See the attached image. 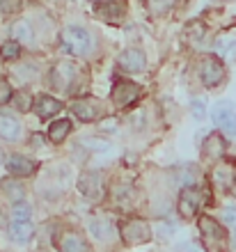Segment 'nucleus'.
Wrapping results in <instances>:
<instances>
[{
	"instance_id": "6e6552de",
	"label": "nucleus",
	"mask_w": 236,
	"mask_h": 252,
	"mask_svg": "<svg viewBox=\"0 0 236 252\" xmlns=\"http://www.w3.org/2000/svg\"><path fill=\"white\" fill-rule=\"evenodd\" d=\"M78 66L71 62H60L53 66V85L65 90V92H73V80L78 78Z\"/></svg>"
},
{
	"instance_id": "412c9836",
	"label": "nucleus",
	"mask_w": 236,
	"mask_h": 252,
	"mask_svg": "<svg viewBox=\"0 0 236 252\" xmlns=\"http://www.w3.org/2000/svg\"><path fill=\"white\" fill-rule=\"evenodd\" d=\"M12 34L16 37V41H23V44H28V41H33V28H30V23L28 21H16L12 26Z\"/></svg>"
},
{
	"instance_id": "bb28decb",
	"label": "nucleus",
	"mask_w": 236,
	"mask_h": 252,
	"mask_svg": "<svg viewBox=\"0 0 236 252\" xmlns=\"http://www.w3.org/2000/svg\"><path fill=\"white\" fill-rule=\"evenodd\" d=\"M12 216H14V220H21V222H26V220H30V206H28L26 202H16V204H14Z\"/></svg>"
},
{
	"instance_id": "5701e85b",
	"label": "nucleus",
	"mask_w": 236,
	"mask_h": 252,
	"mask_svg": "<svg viewBox=\"0 0 236 252\" xmlns=\"http://www.w3.org/2000/svg\"><path fill=\"white\" fill-rule=\"evenodd\" d=\"M177 5V0H147V7H149V12L154 16H163L172 9V7Z\"/></svg>"
},
{
	"instance_id": "a211bd4d",
	"label": "nucleus",
	"mask_w": 236,
	"mask_h": 252,
	"mask_svg": "<svg viewBox=\"0 0 236 252\" xmlns=\"http://www.w3.org/2000/svg\"><path fill=\"white\" fill-rule=\"evenodd\" d=\"M34 234V227L30 220H26V222H21V220H14L12 225H9V236H12L16 243H26V241L33 239Z\"/></svg>"
},
{
	"instance_id": "dca6fc26",
	"label": "nucleus",
	"mask_w": 236,
	"mask_h": 252,
	"mask_svg": "<svg viewBox=\"0 0 236 252\" xmlns=\"http://www.w3.org/2000/svg\"><path fill=\"white\" fill-rule=\"evenodd\" d=\"M225 149H227V145H225V138L220 133H211L204 142V156L209 160H220L225 156Z\"/></svg>"
},
{
	"instance_id": "aec40b11",
	"label": "nucleus",
	"mask_w": 236,
	"mask_h": 252,
	"mask_svg": "<svg viewBox=\"0 0 236 252\" xmlns=\"http://www.w3.org/2000/svg\"><path fill=\"white\" fill-rule=\"evenodd\" d=\"M69 131H71V122L69 120H58L53 122L51 128H48V138H51V142H62V140L69 135Z\"/></svg>"
},
{
	"instance_id": "9d476101",
	"label": "nucleus",
	"mask_w": 236,
	"mask_h": 252,
	"mask_svg": "<svg viewBox=\"0 0 236 252\" xmlns=\"http://www.w3.org/2000/svg\"><path fill=\"white\" fill-rule=\"evenodd\" d=\"M200 204H202V192L197 190V188H184L181 190V195H179V216L181 218H193L197 213V209H200Z\"/></svg>"
},
{
	"instance_id": "a878e982",
	"label": "nucleus",
	"mask_w": 236,
	"mask_h": 252,
	"mask_svg": "<svg viewBox=\"0 0 236 252\" xmlns=\"http://www.w3.org/2000/svg\"><path fill=\"white\" fill-rule=\"evenodd\" d=\"M21 53V44L19 41H5L2 46H0V55L5 58V60H16Z\"/></svg>"
},
{
	"instance_id": "ddd939ff",
	"label": "nucleus",
	"mask_w": 236,
	"mask_h": 252,
	"mask_svg": "<svg viewBox=\"0 0 236 252\" xmlns=\"http://www.w3.org/2000/svg\"><path fill=\"white\" fill-rule=\"evenodd\" d=\"M34 170H37V163L26 158V156L14 154L7 158V172L14 174V177H30V174H34Z\"/></svg>"
},
{
	"instance_id": "f704fd0d",
	"label": "nucleus",
	"mask_w": 236,
	"mask_h": 252,
	"mask_svg": "<svg viewBox=\"0 0 236 252\" xmlns=\"http://www.w3.org/2000/svg\"><path fill=\"white\" fill-rule=\"evenodd\" d=\"M232 190H234V195H236V184H234V188H232Z\"/></svg>"
},
{
	"instance_id": "9b49d317",
	"label": "nucleus",
	"mask_w": 236,
	"mask_h": 252,
	"mask_svg": "<svg viewBox=\"0 0 236 252\" xmlns=\"http://www.w3.org/2000/svg\"><path fill=\"white\" fill-rule=\"evenodd\" d=\"M144 64H147V58L140 48H129L124 53L119 55L117 66L122 69L124 73H140L144 71Z\"/></svg>"
},
{
	"instance_id": "f03ea898",
	"label": "nucleus",
	"mask_w": 236,
	"mask_h": 252,
	"mask_svg": "<svg viewBox=\"0 0 236 252\" xmlns=\"http://www.w3.org/2000/svg\"><path fill=\"white\" fill-rule=\"evenodd\" d=\"M200 232L206 239V246L213 250H227V234L225 227L211 216H202L200 218Z\"/></svg>"
},
{
	"instance_id": "7ed1b4c3",
	"label": "nucleus",
	"mask_w": 236,
	"mask_h": 252,
	"mask_svg": "<svg viewBox=\"0 0 236 252\" xmlns=\"http://www.w3.org/2000/svg\"><path fill=\"white\" fill-rule=\"evenodd\" d=\"M60 41H62V46H65V51H69V53H85L87 48L92 46V39H90V34H87L85 28H78V26H69L62 30V34H60Z\"/></svg>"
},
{
	"instance_id": "f3484780",
	"label": "nucleus",
	"mask_w": 236,
	"mask_h": 252,
	"mask_svg": "<svg viewBox=\"0 0 236 252\" xmlns=\"http://www.w3.org/2000/svg\"><path fill=\"white\" fill-rule=\"evenodd\" d=\"M60 252H90V246H87V241L80 234L67 232L60 239Z\"/></svg>"
},
{
	"instance_id": "c756f323",
	"label": "nucleus",
	"mask_w": 236,
	"mask_h": 252,
	"mask_svg": "<svg viewBox=\"0 0 236 252\" xmlns=\"http://www.w3.org/2000/svg\"><path fill=\"white\" fill-rule=\"evenodd\" d=\"M21 9V0H0V14H12Z\"/></svg>"
},
{
	"instance_id": "1a4fd4ad",
	"label": "nucleus",
	"mask_w": 236,
	"mask_h": 252,
	"mask_svg": "<svg viewBox=\"0 0 236 252\" xmlns=\"http://www.w3.org/2000/svg\"><path fill=\"white\" fill-rule=\"evenodd\" d=\"M78 190L83 192L87 199L99 202V199L103 197V177H101L99 172H85V174H80Z\"/></svg>"
},
{
	"instance_id": "0eeeda50",
	"label": "nucleus",
	"mask_w": 236,
	"mask_h": 252,
	"mask_svg": "<svg viewBox=\"0 0 236 252\" xmlns=\"http://www.w3.org/2000/svg\"><path fill=\"white\" fill-rule=\"evenodd\" d=\"M94 14L105 23H119L126 14L124 0H99L94 5Z\"/></svg>"
},
{
	"instance_id": "7c9ffc66",
	"label": "nucleus",
	"mask_w": 236,
	"mask_h": 252,
	"mask_svg": "<svg viewBox=\"0 0 236 252\" xmlns=\"http://www.w3.org/2000/svg\"><path fill=\"white\" fill-rule=\"evenodd\" d=\"M9 99H14L12 87H9V83H7V80H0V106H5Z\"/></svg>"
},
{
	"instance_id": "cd10ccee",
	"label": "nucleus",
	"mask_w": 236,
	"mask_h": 252,
	"mask_svg": "<svg viewBox=\"0 0 236 252\" xmlns=\"http://www.w3.org/2000/svg\"><path fill=\"white\" fill-rule=\"evenodd\" d=\"M223 218H225L227 229H230V232L236 236V206H227V209L223 211Z\"/></svg>"
},
{
	"instance_id": "2eb2a0df",
	"label": "nucleus",
	"mask_w": 236,
	"mask_h": 252,
	"mask_svg": "<svg viewBox=\"0 0 236 252\" xmlns=\"http://www.w3.org/2000/svg\"><path fill=\"white\" fill-rule=\"evenodd\" d=\"M33 108H34V113L39 115V120H48V117H53V115H58L62 110V103L58 99L48 96V94H41V96L34 99Z\"/></svg>"
},
{
	"instance_id": "f257e3e1",
	"label": "nucleus",
	"mask_w": 236,
	"mask_h": 252,
	"mask_svg": "<svg viewBox=\"0 0 236 252\" xmlns=\"http://www.w3.org/2000/svg\"><path fill=\"white\" fill-rule=\"evenodd\" d=\"M119 236L126 246H142L151 239V225L147 220L129 218L119 225Z\"/></svg>"
},
{
	"instance_id": "473e14b6",
	"label": "nucleus",
	"mask_w": 236,
	"mask_h": 252,
	"mask_svg": "<svg viewBox=\"0 0 236 252\" xmlns=\"http://www.w3.org/2000/svg\"><path fill=\"white\" fill-rule=\"evenodd\" d=\"M193 115H195L197 120H202V117H204V106H202V101H193Z\"/></svg>"
},
{
	"instance_id": "6ab92c4d",
	"label": "nucleus",
	"mask_w": 236,
	"mask_h": 252,
	"mask_svg": "<svg viewBox=\"0 0 236 252\" xmlns=\"http://www.w3.org/2000/svg\"><path fill=\"white\" fill-rule=\"evenodd\" d=\"M21 133V124L14 120L12 115H0V138L16 140Z\"/></svg>"
},
{
	"instance_id": "c9c22d12",
	"label": "nucleus",
	"mask_w": 236,
	"mask_h": 252,
	"mask_svg": "<svg viewBox=\"0 0 236 252\" xmlns=\"http://www.w3.org/2000/svg\"><path fill=\"white\" fill-rule=\"evenodd\" d=\"M97 2H99V0H97Z\"/></svg>"
},
{
	"instance_id": "423d86ee",
	"label": "nucleus",
	"mask_w": 236,
	"mask_h": 252,
	"mask_svg": "<svg viewBox=\"0 0 236 252\" xmlns=\"http://www.w3.org/2000/svg\"><path fill=\"white\" fill-rule=\"evenodd\" d=\"M223 78H225V64L218 60L216 55H206L200 62V80L206 87H216L223 83Z\"/></svg>"
},
{
	"instance_id": "39448f33",
	"label": "nucleus",
	"mask_w": 236,
	"mask_h": 252,
	"mask_svg": "<svg viewBox=\"0 0 236 252\" xmlns=\"http://www.w3.org/2000/svg\"><path fill=\"white\" fill-rule=\"evenodd\" d=\"M140 94H142V87L140 85L129 83V80H117L110 92V101L115 103V108H129L133 101L140 99Z\"/></svg>"
},
{
	"instance_id": "4be33fe9",
	"label": "nucleus",
	"mask_w": 236,
	"mask_h": 252,
	"mask_svg": "<svg viewBox=\"0 0 236 252\" xmlns=\"http://www.w3.org/2000/svg\"><path fill=\"white\" fill-rule=\"evenodd\" d=\"M90 229H92L101 241H108L112 236V225L105 218H94L92 222H90Z\"/></svg>"
},
{
	"instance_id": "b1692460",
	"label": "nucleus",
	"mask_w": 236,
	"mask_h": 252,
	"mask_svg": "<svg viewBox=\"0 0 236 252\" xmlns=\"http://www.w3.org/2000/svg\"><path fill=\"white\" fill-rule=\"evenodd\" d=\"M216 51L227 60L236 58V39H218L216 41Z\"/></svg>"
},
{
	"instance_id": "f8f14e48",
	"label": "nucleus",
	"mask_w": 236,
	"mask_h": 252,
	"mask_svg": "<svg viewBox=\"0 0 236 252\" xmlns=\"http://www.w3.org/2000/svg\"><path fill=\"white\" fill-rule=\"evenodd\" d=\"M211 179L216 184L220 190H232L236 184V172H234V165L232 163H218L213 167V174H211Z\"/></svg>"
},
{
	"instance_id": "20e7f679",
	"label": "nucleus",
	"mask_w": 236,
	"mask_h": 252,
	"mask_svg": "<svg viewBox=\"0 0 236 252\" xmlns=\"http://www.w3.org/2000/svg\"><path fill=\"white\" fill-rule=\"evenodd\" d=\"M211 117H213V124L218 128H223L227 135L236 138V103L232 101H218L213 110H211Z\"/></svg>"
},
{
	"instance_id": "4468645a",
	"label": "nucleus",
	"mask_w": 236,
	"mask_h": 252,
	"mask_svg": "<svg viewBox=\"0 0 236 252\" xmlns=\"http://www.w3.org/2000/svg\"><path fill=\"white\" fill-rule=\"evenodd\" d=\"M71 113L80 122H94L99 117V103L94 99H76L71 103Z\"/></svg>"
},
{
	"instance_id": "393cba45",
	"label": "nucleus",
	"mask_w": 236,
	"mask_h": 252,
	"mask_svg": "<svg viewBox=\"0 0 236 252\" xmlns=\"http://www.w3.org/2000/svg\"><path fill=\"white\" fill-rule=\"evenodd\" d=\"M2 190L7 192V197L9 199H14V204L21 202L23 195H26V190H23V186H21L19 181H5V184H2Z\"/></svg>"
},
{
	"instance_id": "c85d7f7f",
	"label": "nucleus",
	"mask_w": 236,
	"mask_h": 252,
	"mask_svg": "<svg viewBox=\"0 0 236 252\" xmlns=\"http://www.w3.org/2000/svg\"><path fill=\"white\" fill-rule=\"evenodd\" d=\"M14 103H16V108H19V110H23V113L33 108V99H30V94H26V92L16 94V96H14Z\"/></svg>"
},
{
	"instance_id": "2f4dec72",
	"label": "nucleus",
	"mask_w": 236,
	"mask_h": 252,
	"mask_svg": "<svg viewBox=\"0 0 236 252\" xmlns=\"http://www.w3.org/2000/svg\"><path fill=\"white\" fill-rule=\"evenodd\" d=\"M156 229H158V236H163V239H165V236H168V234H172L177 227L172 225V222H168V220H161V222L156 225Z\"/></svg>"
},
{
	"instance_id": "72a5a7b5",
	"label": "nucleus",
	"mask_w": 236,
	"mask_h": 252,
	"mask_svg": "<svg viewBox=\"0 0 236 252\" xmlns=\"http://www.w3.org/2000/svg\"><path fill=\"white\" fill-rule=\"evenodd\" d=\"M181 252H204V250L197 243H186V246H181Z\"/></svg>"
}]
</instances>
